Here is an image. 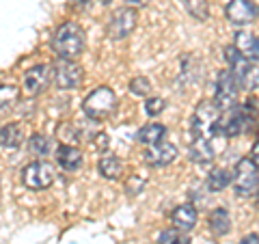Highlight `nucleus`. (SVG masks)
Returning a JSON list of instances; mask_svg holds the SVG:
<instances>
[{"mask_svg":"<svg viewBox=\"0 0 259 244\" xmlns=\"http://www.w3.org/2000/svg\"><path fill=\"white\" fill-rule=\"evenodd\" d=\"M240 59H242V54H240V50H238V48L233 46V44L225 48V61L229 63V67H233V65H236Z\"/></svg>","mask_w":259,"mask_h":244,"instance_id":"nucleus-29","label":"nucleus"},{"mask_svg":"<svg viewBox=\"0 0 259 244\" xmlns=\"http://www.w3.org/2000/svg\"><path fill=\"white\" fill-rule=\"evenodd\" d=\"M229 69L233 71V76H236L238 85L242 89H248V91H257L259 89V69L255 67L253 61H248V59L242 56V59Z\"/></svg>","mask_w":259,"mask_h":244,"instance_id":"nucleus-13","label":"nucleus"},{"mask_svg":"<svg viewBox=\"0 0 259 244\" xmlns=\"http://www.w3.org/2000/svg\"><path fill=\"white\" fill-rule=\"evenodd\" d=\"M231 184V175L225 169H214L207 177V188L209 192H223L227 186Z\"/></svg>","mask_w":259,"mask_h":244,"instance_id":"nucleus-23","label":"nucleus"},{"mask_svg":"<svg viewBox=\"0 0 259 244\" xmlns=\"http://www.w3.org/2000/svg\"><path fill=\"white\" fill-rule=\"evenodd\" d=\"M257 210H259V192H257Z\"/></svg>","mask_w":259,"mask_h":244,"instance_id":"nucleus-35","label":"nucleus"},{"mask_svg":"<svg viewBox=\"0 0 259 244\" xmlns=\"http://www.w3.org/2000/svg\"><path fill=\"white\" fill-rule=\"evenodd\" d=\"M59 136H61V141H69L67 145H71V143H76L78 141V136H80V132L74 128V126H63V128H59Z\"/></svg>","mask_w":259,"mask_h":244,"instance_id":"nucleus-28","label":"nucleus"},{"mask_svg":"<svg viewBox=\"0 0 259 244\" xmlns=\"http://www.w3.org/2000/svg\"><path fill=\"white\" fill-rule=\"evenodd\" d=\"M20 97V89L13 85H0V115L9 112L15 104H18Z\"/></svg>","mask_w":259,"mask_h":244,"instance_id":"nucleus-22","label":"nucleus"},{"mask_svg":"<svg viewBox=\"0 0 259 244\" xmlns=\"http://www.w3.org/2000/svg\"><path fill=\"white\" fill-rule=\"evenodd\" d=\"M173 244H190V240L186 238V235H177V238H175V242H173Z\"/></svg>","mask_w":259,"mask_h":244,"instance_id":"nucleus-34","label":"nucleus"},{"mask_svg":"<svg viewBox=\"0 0 259 244\" xmlns=\"http://www.w3.org/2000/svg\"><path fill=\"white\" fill-rule=\"evenodd\" d=\"M233 46L240 50V54L248 61H259V37L253 35V32L246 30H238L236 37H233Z\"/></svg>","mask_w":259,"mask_h":244,"instance_id":"nucleus-14","label":"nucleus"},{"mask_svg":"<svg viewBox=\"0 0 259 244\" xmlns=\"http://www.w3.org/2000/svg\"><path fill=\"white\" fill-rule=\"evenodd\" d=\"M240 244H259V235H257V233H248V235H244V238H242Z\"/></svg>","mask_w":259,"mask_h":244,"instance_id":"nucleus-33","label":"nucleus"},{"mask_svg":"<svg viewBox=\"0 0 259 244\" xmlns=\"http://www.w3.org/2000/svg\"><path fill=\"white\" fill-rule=\"evenodd\" d=\"M227 20L236 26H246V24L255 22L259 15V7L253 0H229L225 7Z\"/></svg>","mask_w":259,"mask_h":244,"instance_id":"nucleus-11","label":"nucleus"},{"mask_svg":"<svg viewBox=\"0 0 259 244\" xmlns=\"http://www.w3.org/2000/svg\"><path fill=\"white\" fill-rule=\"evenodd\" d=\"M136 22H139V13L132 7H121L115 13L110 15L108 20V26H106V32L110 39H125L127 35H132V30L136 28Z\"/></svg>","mask_w":259,"mask_h":244,"instance_id":"nucleus-7","label":"nucleus"},{"mask_svg":"<svg viewBox=\"0 0 259 244\" xmlns=\"http://www.w3.org/2000/svg\"><path fill=\"white\" fill-rule=\"evenodd\" d=\"M248 158L255 162V165L259 167V138L255 141V145H253V149H250V153H248Z\"/></svg>","mask_w":259,"mask_h":244,"instance_id":"nucleus-31","label":"nucleus"},{"mask_svg":"<svg viewBox=\"0 0 259 244\" xmlns=\"http://www.w3.org/2000/svg\"><path fill=\"white\" fill-rule=\"evenodd\" d=\"M188 156L197 165H207L214 160V147L209 143V138H194L188 147Z\"/></svg>","mask_w":259,"mask_h":244,"instance_id":"nucleus-17","label":"nucleus"},{"mask_svg":"<svg viewBox=\"0 0 259 244\" xmlns=\"http://www.w3.org/2000/svg\"><path fill=\"white\" fill-rule=\"evenodd\" d=\"M52 145H50V138L44 136V134H32L28 138V151L32 153V156L37 158H46L48 153H50Z\"/></svg>","mask_w":259,"mask_h":244,"instance_id":"nucleus-24","label":"nucleus"},{"mask_svg":"<svg viewBox=\"0 0 259 244\" xmlns=\"http://www.w3.org/2000/svg\"><path fill=\"white\" fill-rule=\"evenodd\" d=\"M130 91H132L134 95H141V97L149 95V91H151L149 78H145V76H136V78H132V80H130Z\"/></svg>","mask_w":259,"mask_h":244,"instance_id":"nucleus-26","label":"nucleus"},{"mask_svg":"<svg viewBox=\"0 0 259 244\" xmlns=\"http://www.w3.org/2000/svg\"><path fill=\"white\" fill-rule=\"evenodd\" d=\"M221 110L214 102H199L192 115V134L194 138H212L216 136V126Z\"/></svg>","mask_w":259,"mask_h":244,"instance_id":"nucleus-5","label":"nucleus"},{"mask_svg":"<svg viewBox=\"0 0 259 244\" xmlns=\"http://www.w3.org/2000/svg\"><path fill=\"white\" fill-rule=\"evenodd\" d=\"M238 80L233 76L231 69H223L218 74V83H216V93H214V104L218 110H229L231 106H236L238 100Z\"/></svg>","mask_w":259,"mask_h":244,"instance_id":"nucleus-8","label":"nucleus"},{"mask_svg":"<svg viewBox=\"0 0 259 244\" xmlns=\"http://www.w3.org/2000/svg\"><path fill=\"white\" fill-rule=\"evenodd\" d=\"M50 80H52V67L50 65H35V67H30L26 74H24L22 91L28 97H37L50 87Z\"/></svg>","mask_w":259,"mask_h":244,"instance_id":"nucleus-10","label":"nucleus"},{"mask_svg":"<svg viewBox=\"0 0 259 244\" xmlns=\"http://www.w3.org/2000/svg\"><path fill=\"white\" fill-rule=\"evenodd\" d=\"M56 162L61 165V169L65 171H78L82 167V153H80L78 147L74 145H59V149H56Z\"/></svg>","mask_w":259,"mask_h":244,"instance_id":"nucleus-16","label":"nucleus"},{"mask_svg":"<svg viewBox=\"0 0 259 244\" xmlns=\"http://www.w3.org/2000/svg\"><path fill=\"white\" fill-rule=\"evenodd\" d=\"M82 78H84V71L74 61L59 59L52 65V80L59 89H65V91H67V89H76L82 83Z\"/></svg>","mask_w":259,"mask_h":244,"instance_id":"nucleus-9","label":"nucleus"},{"mask_svg":"<svg viewBox=\"0 0 259 244\" xmlns=\"http://www.w3.org/2000/svg\"><path fill=\"white\" fill-rule=\"evenodd\" d=\"M125 7H132V9H139V7H145L149 0H123Z\"/></svg>","mask_w":259,"mask_h":244,"instance_id":"nucleus-32","label":"nucleus"},{"mask_svg":"<svg viewBox=\"0 0 259 244\" xmlns=\"http://www.w3.org/2000/svg\"><path fill=\"white\" fill-rule=\"evenodd\" d=\"M177 158V147L168 141H160L156 145H149L143 153L145 165L149 167H166Z\"/></svg>","mask_w":259,"mask_h":244,"instance_id":"nucleus-12","label":"nucleus"},{"mask_svg":"<svg viewBox=\"0 0 259 244\" xmlns=\"http://www.w3.org/2000/svg\"><path fill=\"white\" fill-rule=\"evenodd\" d=\"M171 223L175 229L180 231H190L197 225V208L192 203H182L171 212Z\"/></svg>","mask_w":259,"mask_h":244,"instance_id":"nucleus-15","label":"nucleus"},{"mask_svg":"<svg viewBox=\"0 0 259 244\" xmlns=\"http://www.w3.org/2000/svg\"><path fill=\"white\" fill-rule=\"evenodd\" d=\"M56 177V171L48 160H35L22 169V184L28 190H46L50 188Z\"/></svg>","mask_w":259,"mask_h":244,"instance_id":"nucleus-6","label":"nucleus"},{"mask_svg":"<svg viewBox=\"0 0 259 244\" xmlns=\"http://www.w3.org/2000/svg\"><path fill=\"white\" fill-rule=\"evenodd\" d=\"M184 7L194 20H207V3L205 0H184Z\"/></svg>","mask_w":259,"mask_h":244,"instance_id":"nucleus-25","label":"nucleus"},{"mask_svg":"<svg viewBox=\"0 0 259 244\" xmlns=\"http://www.w3.org/2000/svg\"><path fill=\"white\" fill-rule=\"evenodd\" d=\"M22 143H24V132L18 124H7L0 128V147L13 149V147H20Z\"/></svg>","mask_w":259,"mask_h":244,"instance_id":"nucleus-19","label":"nucleus"},{"mask_svg":"<svg viewBox=\"0 0 259 244\" xmlns=\"http://www.w3.org/2000/svg\"><path fill=\"white\" fill-rule=\"evenodd\" d=\"M231 184H233V190H236L240 197L253 194L257 190V186H259V167L248 156L240 158L236 169H233Z\"/></svg>","mask_w":259,"mask_h":244,"instance_id":"nucleus-4","label":"nucleus"},{"mask_svg":"<svg viewBox=\"0 0 259 244\" xmlns=\"http://www.w3.org/2000/svg\"><path fill=\"white\" fill-rule=\"evenodd\" d=\"M164 108H166V102L162 97H147V102H145V112L149 117H158Z\"/></svg>","mask_w":259,"mask_h":244,"instance_id":"nucleus-27","label":"nucleus"},{"mask_svg":"<svg viewBox=\"0 0 259 244\" xmlns=\"http://www.w3.org/2000/svg\"><path fill=\"white\" fill-rule=\"evenodd\" d=\"M164 136H166V128L162 126V124H147V126H143L139 130V134H136V138H139V143L143 145H156L160 141H164Z\"/></svg>","mask_w":259,"mask_h":244,"instance_id":"nucleus-20","label":"nucleus"},{"mask_svg":"<svg viewBox=\"0 0 259 244\" xmlns=\"http://www.w3.org/2000/svg\"><path fill=\"white\" fill-rule=\"evenodd\" d=\"M177 231H180V229H175V227H173V229H164V231L160 233L158 244H173V242H175V238L180 235Z\"/></svg>","mask_w":259,"mask_h":244,"instance_id":"nucleus-30","label":"nucleus"},{"mask_svg":"<svg viewBox=\"0 0 259 244\" xmlns=\"http://www.w3.org/2000/svg\"><path fill=\"white\" fill-rule=\"evenodd\" d=\"M97 169L106 180H119L121 173H123V162L117 156H102L100 162H97Z\"/></svg>","mask_w":259,"mask_h":244,"instance_id":"nucleus-21","label":"nucleus"},{"mask_svg":"<svg viewBox=\"0 0 259 244\" xmlns=\"http://www.w3.org/2000/svg\"><path fill=\"white\" fill-rule=\"evenodd\" d=\"M50 48L56 54V59L76 61L78 56L84 52V30H82V26H80L78 22H63L61 26L54 30Z\"/></svg>","mask_w":259,"mask_h":244,"instance_id":"nucleus-1","label":"nucleus"},{"mask_svg":"<svg viewBox=\"0 0 259 244\" xmlns=\"http://www.w3.org/2000/svg\"><path fill=\"white\" fill-rule=\"evenodd\" d=\"M82 110L89 119L93 121H104L108 119L112 112L117 110V95L110 87H97L95 91H91L84 102H82Z\"/></svg>","mask_w":259,"mask_h":244,"instance_id":"nucleus-2","label":"nucleus"},{"mask_svg":"<svg viewBox=\"0 0 259 244\" xmlns=\"http://www.w3.org/2000/svg\"><path fill=\"white\" fill-rule=\"evenodd\" d=\"M253 117L248 115V110L244 108V104L242 106H231L229 110H223L221 112V117H218V126H216V134H221V136H227V138H231V136H238L242 132H246L248 126L253 124Z\"/></svg>","mask_w":259,"mask_h":244,"instance_id":"nucleus-3","label":"nucleus"},{"mask_svg":"<svg viewBox=\"0 0 259 244\" xmlns=\"http://www.w3.org/2000/svg\"><path fill=\"white\" fill-rule=\"evenodd\" d=\"M207 225H209V229H212L214 235H227L231 229V216L225 208H216L209 212Z\"/></svg>","mask_w":259,"mask_h":244,"instance_id":"nucleus-18","label":"nucleus"}]
</instances>
